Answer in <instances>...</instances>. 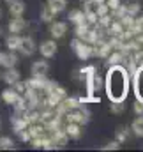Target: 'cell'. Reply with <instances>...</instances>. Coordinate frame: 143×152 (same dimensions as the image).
Listing matches in <instances>:
<instances>
[{
  "label": "cell",
  "mask_w": 143,
  "mask_h": 152,
  "mask_svg": "<svg viewBox=\"0 0 143 152\" xmlns=\"http://www.w3.org/2000/svg\"><path fill=\"white\" fill-rule=\"evenodd\" d=\"M124 58V51H118V53H113L111 57H109V64H113V66H117L120 60Z\"/></svg>",
  "instance_id": "cell-22"
},
{
  "label": "cell",
  "mask_w": 143,
  "mask_h": 152,
  "mask_svg": "<svg viewBox=\"0 0 143 152\" xmlns=\"http://www.w3.org/2000/svg\"><path fill=\"white\" fill-rule=\"evenodd\" d=\"M18 96H20V94H18L12 87H11V88H5V90L2 92V99H4V103H7V104H12V103L18 99Z\"/></svg>",
  "instance_id": "cell-16"
},
{
  "label": "cell",
  "mask_w": 143,
  "mask_h": 152,
  "mask_svg": "<svg viewBox=\"0 0 143 152\" xmlns=\"http://www.w3.org/2000/svg\"><path fill=\"white\" fill-rule=\"evenodd\" d=\"M37 50L36 46V41L32 37H21V44H20V51L25 55V57H30V55H34Z\"/></svg>",
  "instance_id": "cell-6"
},
{
  "label": "cell",
  "mask_w": 143,
  "mask_h": 152,
  "mask_svg": "<svg viewBox=\"0 0 143 152\" xmlns=\"http://www.w3.org/2000/svg\"><path fill=\"white\" fill-rule=\"evenodd\" d=\"M131 131L134 133V136L143 138V115H138V117L133 120V124H131Z\"/></svg>",
  "instance_id": "cell-14"
},
{
  "label": "cell",
  "mask_w": 143,
  "mask_h": 152,
  "mask_svg": "<svg viewBox=\"0 0 143 152\" xmlns=\"http://www.w3.org/2000/svg\"><path fill=\"white\" fill-rule=\"evenodd\" d=\"M138 11H140V4H138V2H131L129 5L125 4V14H129V16H134Z\"/></svg>",
  "instance_id": "cell-19"
},
{
  "label": "cell",
  "mask_w": 143,
  "mask_h": 152,
  "mask_svg": "<svg viewBox=\"0 0 143 152\" xmlns=\"http://www.w3.org/2000/svg\"><path fill=\"white\" fill-rule=\"evenodd\" d=\"M16 64H18V57H16L14 51L4 53V57H2V66H4L5 69H11V67H14Z\"/></svg>",
  "instance_id": "cell-13"
},
{
  "label": "cell",
  "mask_w": 143,
  "mask_h": 152,
  "mask_svg": "<svg viewBox=\"0 0 143 152\" xmlns=\"http://www.w3.org/2000/svg\"><path fill=\"white\" fill-rule=\"evenodd\" d=\"M120 145H118V142H111V143H108V145H104L103 147V151H117Z\"/></svg>",
  "instance_id": "cell-27"
},
{
  "label": "cell",
  "mask_w": 143,
  "mask_h": 152,
  "mask_svg": "<svg viewBox=\"0 0 143 152\" xmlns=\"http://www.w3.org/2000/svg\"><path fill=\"white\" fill-rule=\"evenodd\" d=\"M129 73L122 67V66H113L109 71H108L106 81H104V87H106V94L109 97L111 103L115 101H124L127 97V90H129Z\"/></svg>",
  "instance_id": "cell-1"
},
{
  "label": "cell",
  "mask_w": 143,
  "mask_h": 152,
  "mask_svg": "<svg viewBox=\"0 0 143 152\" xmlns=\"http://www.w3.org/2000/svg\"><path fill=\"white\" fill-rule=\"evenodd\" d=\"M9 12L12 16H23V12H25V2L23 0H11L9 2Z\"/></svg>",
  "instance_id": "cell-9"
},
{
  "label": "cell",
  "mask_w": 143,
  "mask_h": 152,
  "mask_svg": "<svg viewBox=\"0 0 143 152\" xmlns=\"http://www.w3.org/2000/svg\"><path fill=\"white\" fill-rule=\"evenodd\" d=\"M72 46V51L76 53V57L80 58V60H87L90 55H92V46L88 44V42H85V41H81V39H74L71 42Z\"/></svg>",
  "instance_id": "cell-2"
},
{
  "label": "cell",
  "mask_w": 143,
  "mask_h": 152,
  "mask_svg": "<svg viewBox=\"0 0 143 152\" xmlns=\"http://www.w3.org/2000/svg\"><path fill=\"white\" fill-rule=\"evenodd\" d=\"M48 71H50V64H48L46 60H36V62L32 64V67H30V73H32V76H36V78L46 76Z\"/></svg>",
  "instance_id": "cell-5"
},
{
  "label": "cell",
  "mask_w": 143,
  "mask_h": 152,
  "mask_svg": "<svg viewBox=\"0 0 143 152\" xmlns=\"http://www.w3.org/2000/svg\"><path fill=\"white\" fill-rule=\"evenodd\" d=\"M134 113L143 115V101H140V99H136V103H134Z\"/></svg>",
  "instance_id": "cell-26"
},
{
  "label": "cell",
  "mask_w": 143,
  "mask_h": 152,
  "mask_svg": "<svg viewBox=\"0 0 143 152\" xmlns=\"http://www.w3.org/2000/svg\"><path fill=\"white\" fill-rule=\"evenodd\" d=\"M136 21H138V23H140V25L143 27V18H140V20H136Z\"/></svg>",
  "instance_id": "cell-29"
},
{
  "label": "cell",
  "mask_w": 143,
  "mask_h": 152,
  "mask_svg": "<svg viewBox=\"0 0 143 152\" xmlns=\"http://www.w3.org/2000/svg\"><path fill=\"white\" fill-rule=\"evenodd\" d=\"M134 80H133V87H134V94L136 99L143 101V66H140L138 69H134Z\"/></svg>",
  "instance_id": "cell-3"
},
{
  "label": "cell",
  "mask_w": 143,
  "mask_h": 152,
  "mask_svg": "<svg viewBox=\"0 0 143 152\" xmlns=\"http://www.w3.org/2000/svg\"><path fill=\"white\" fill-rule=\"evenodd\" d=\"M0 36H2V28H0Z\"/></svg>",
  "instance_id": "cell-33"
},
{
  "label": "cell",
  "mask_w": 143,
  "mask_h": 152,
  "mask_svg": "<svg viewBox=\"0 0 143 152\" xmlns=\"http://www.w3.org/2000/svg\"><path fill=\"white\" fill-rule=\"evenodd\" d=\"M0 149H12V140L11 138H0Z\"/></svg>",
  "instance_id": "cell-24"
},
{
  "label": "cell",
  "mask_w": 143,
  "mask_h": 152,
  "mask_svg": "<svg viewBox=\"0 0 143 152\" xmlns=\"http://www.w3.org/2000/svg\"><path fill=\"white\" fill-rule=\"evenodd\" d=\"M28 134H30V138H39V136L44 134V129L39 127V126H32V127L28 129Z\"/></svg>",
  "instance_id": "cell-20"
},
{
  "label": "cell",
  "mask_w": 143,
  "mask_h": 152,
  "mask_svg": "<svg viewBox=\"0 0 143 152\" xmlns=\"http://www.w3.org/2000/svg\"><path fill=\"white\" fill-rule=\"evenodd\" d=\"M69 21L71 23H74V25H80V23H85L87 21V18H85V12L81 11V9H72V11H69Z\"/></svg>",
  "instance_id": "cell-11"
},
{
  "label": "cell",
  "mask_w": 143,
  "mask_h": 152,
  "mask_svg": "<svg viewBox=\"0 0 143 152\" xmlns=\"http://www.w3.org/2000/svg\"><path fill=\"white\" fill-rule=\"evenodd\" d=\"M104 4L108 5V9H109V11H115V9L120 5V0H106Z\"/></svg>",
  "instance_id": "cell-25"
},
{
  "label": "cell",
  "mask_w": 143,
  "mask_h": 152,
  "mask_svg": "<svg viewBox=\"0 0 143 152\" xmlns=\"http://www.w3.org/2000/svg\"><path fill=\"white\" fill-rule=\"evenodd\" d=\"M96 2H97V4H103V2H106V0H96Z\"/></svg>",
  "instance_id": "cell-31"
},
{
  "label": "cell",
  "mask_w": 143,
  "mask_h": 152,
  "mask_svg": "<svg viewBox=\"0 0 143 152\" xmlns=\"http://www.w3.org/2000/svg\"><path fill=\"white\" fill-rule=\"evenodd\" d=\"M39 50H41V55H42L44 58L55 57V53H57V42H55V39H48V41L41 42Z\"/></svg>",
  "instance_id": "cell-4"
},
{
  "label": "cell",
  "mask_w": 143,
  "mask_h": 152,
  "mask_svg": "<svg viewBox=\"0 0 143 152\" xmlns=\"http://www.w3.org/2000/svg\"><path fill=\"white\" fill-rule=\"evenodd\" d=\"M122 112H124V101L111 103V113H122Z\"/></svg>",
  "instance_id": "cell-21"
},
{
  "label": "cell",
  "mask_w": 143,
  "mask_h": 152,
  "mask_svg": "<svg viewBox=\"0 0 143 152\" xmlns=\"http://www.w3.org/2000/svg\"><path fill=\"white\" fill-rule=\"evenodd\" d=\"M0 18H2V11H0Z\"/></svg>",
  "instance_id": "cell-32"
},
{
  "label": "cell",
  "mask_w": 143,
  "mask_h": 152,
  "mask_svg": "<svg viewBox=\"0 0 143 152\" xmlns=\"http://www.w3.org/2000/svg\"><path fill=\"white\" fill-rule=\"evenodd\" d=\"M27 28V21L21 18V16H14L11 21H9V32L11 34H20Z\"/></svg>",
  "instance_id": "cell-8"
},
{
  "label": "cell",
  "mask_w": 143,
  "mask_h": 152,
  "mask_svg": "<svg viewBox=\"0 0 143 152\" xmlns=\"http://www.w3.org/2000/svg\"><path fill=\"white\" fill-rule=\"evenodd\" d=\"M66 5H67V0H48V7H50L55 14L62 12V11L66 9Z\"/></svg>",
  "instance_id": "cell-17"
},
{
  "label": "cell",
  "mask_w": 143,
  "mask_h": 152,
  "mask_svg": "<svg viewBox=\"0 0 143 152\" xmlns=\"http://www.w3.org/2000/svg\"><path fill=\"white\" fill-rule=\"evenodd\" d=\"M2 57H4V53L0 51V66H2Z\"/></svg>",
  "instance_id": "cell-30"
},
{
  "label": "cell",
  "mask_w": 143,
  "mask_h": 152,
  "mask_svg": "<svg viewBox=\"0 0 143 152\" xmlns=\"http://www.w3.org/2000/svg\"><path fill=\"white\" fill-rule=\"evenodd\" d=\"M5 2H11V0H5Z\"/></svg>",
  "instance_id": "cell-34"
},
{
  "label": "cell",
  "mask_w": 143,
  "mask_h": 152,
  "mask_svg": "<svg viewBox=\"0 0 143 152\" xmlns=\"http://www.w3.org/2000/svg\"><path fill=\"white\" fill-rule=\"evenodd\" d=\"M53 18H55V12H53L48 5H44V7L41 9V20H42L44 23H51Z\"/></svg>",
  "instance_id": "cell-18"
},
{
  "label": "cell",
  "mask_w": 143,
  "mask_h": 152,
  "mask_svg": "<svg viewBox=\"0 0 143 152\" xmlns=\"http://www.w3.org/2000/svg\"><path fill=\"white\" fill-rule=\"evenodd\" d=\"M2 78H4V81L11 87V85H14V83L20 80V73H18L14 67H11V69H7V71L4 73V76H2Z\"/></svg>",
  "instance_id": "cell-15"
},
{
  "label": "cell",
  "mask_w": 143,
  "mask_h": 152,
  "mask_svg": "<svg viewBox=\"0 0 143 152\" xmlns=\"http://www.w3.org/2000/svg\"><path fill=\"white\" fill-rule=\"evenodd\" d=\"M117 142L120 143V142H124V140H127V129H124V127H118V131H117Z\"/></svg>",
  "instance_id": "cell-23"
},
{
  "label": "cell",
  "mask_w": 143,
  "mask_h": 152,
  "mask_svg": "<svg viewBox=\"0 0 143 152\" xmlns=\"http://www.w3.org/2000/svg\"><path fill=\"white\" fill-rule=\"evenodd\" d=\"M66 32H67V23H66V21H55V23H51V27H50V34H51L53 39L64 37Z\"/></svg>",
  "instance_id": "cell-7"
},
{
  "label": "cell",
  "mask_w": 143,
  "mask_h": 152,
  "mask_svg": "<svg viewBox=\"0 0 143 152\" xmlns=\"http://www.w3.org/2000/svg\"><path fill=\"white\" fill-rule=\"evenodd\" d=\"M20 44H21V36L20 34H11L9 37L5 39V46H7L9 51H18Z\"/></svg>",
  "instance_id": "cell-10"
},
{
  "label": "cell",
  "mask_w": 143,
  "mask_h": 152,
  "mask_svg": "<svg viewBox=\"0 0 143 152\" xmlns=\"http://www.w3.org/2000/svg\"><path fill=\"white\" fill-rule=\"evenodd\" d=\"M66 134H67V138H74V140H78L80 134H81V127H80V124H78V122H69L67 127H66Z\"/></svg>",
  "instance_id": "cell-12"
},
{
  "label": "cell",
  "mask_w": 143,
  "mask_h": 152,
  "mask_svg": "<svg viewBox=\"0 0 143 152\" xmlns=\"http://www.w3.org/2000/svg\"><path fill=\"white\" fill-rule=\"evenodd\" d=\"M80 73H81V75H87V76H88V75H94V73H96V67H94V66H88V67H83Z\"/></svg>",
  "instance_id": "cell-28"
}]
</instances>
